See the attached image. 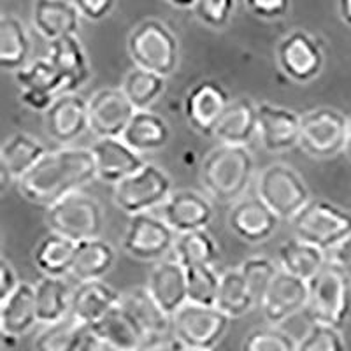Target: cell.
Masks as SVG:
<instances>
[{
    "label": "cell",
    "mask_w": 351,
    "mask_h": 351,
    "mask_svg": "<svg viewBox=\"0 0 351 351\" xmlns=\"http://www.w3.org/2000/svg\"><path fill=\"white\" fill-rule=\"evenodd\" d=\"M97 178L92 149L62 148L48 152L18 183V192L28 202L49 208Z\"/></svg>",
    "instance_id": "obj_1"
},
{
    "label": "cell",
    "mask_w": 351,
    "mask_h": 351,
    "mask_svg": "<svg viewBox=\"0 0 351 351\" xmlns=\"http://www.w3.org/2000/svg\"><path fill=\"white\" fill-rule=\"evenodd\" d=\"M255 174V158L247 146L219 144L204 156L200 181L218 202L236 204L243 199Z\"/></svg>",
    "instance_id": "obj_2"
},
{
    "label": "cell",
    "mask_w": 351,
    "mask_h": 351,
    "mask_svg": "<svg viewBox=\"0 0 351 351\" xmlns=\"http://www.w3.org/2000/svg\"><path fill=\"white\" fill-rule=\"evenodd\" d=\"M127 49L136 67L169 77L180 64V43L164 21L148 18L134 27Z\"/></svg>",
    "instance_id": "obj_3"
},
{
    "label": "cell",
    "mask_w": 351,
    "mask_h": 351,
    "mask_svg": "<svg viewBox=\"0 0 351 351\" xmlns=\"http://www.w3.org/2000/svg\"><path fill=\"white\" fill-rule=\"evenodd\" d=\"M291 227L295 237L328 253L351 236V213L325 199H315L291 219Z\"/></svg>",
    "instance_id": "obj_4"
},
{
    "label": "cell",
    "mask_w": 351,
    "mask_h": 351,
    "mask_svg": "<svg viewBox=\"0 0 351 351\" xmlns=\"http://www.w3.org/2000/svg\"><path fill=\"white\" fill-rule=\"evenodd\" d=\"M49 230L74 243L100 237L104 228V213L97 199L84 192H74L46 208Z\"/></svg>",
    "instance_id": "obj_5"
},
{
    "label": "cell",
    "mask_w": 351,
    "mask_h": 351,
    "mask_svg": "<svg viewBox=\"0 0 351 351\" xmlns=\"http://www.w3.org/2000/svg\"><path fill=\"white\" fill-rule=\"evenodd\" d=\"M230 318L216 306L186 302L172 316V339L184 350L213 351L227 334Z\"/></svg>",
    "instance_id": "obj_6"
},
{
    "label": "cell",
    "mask_w": 351,
    "mask_h": 351,
    "mask_svg": "<svg viewBox=\"0 0 351 351\" xmlns=\"http://www.w3.org/2000/svg\"><path fill=\"white\" fill-rule=\"evenodd\" d=\"M256 195L267 204L278 218L288 221L295 218L311 200L299 172L285 164H272L260 172Z\"/></svg>",
    "instance_id": "obj_7"
},
{
    "label": "cell",
    "mask_w": 351,
    "mask_h": 351,
    "mask_svg": "<svg viewBox=\"0 0 351 351\" xmlns=\"http://www.w3.org/2000/svg\"><path fill=\"white\" fill-rule=\"evenodd\" d=\"M171 195V178L164 169L153 164H146L136 174L116 183L112 190L116 208L128 216L148 213L149 209L162 206Z\"/></svg>",
    "instance_id": "obj_8"
},
{
    "label": "cell",
    "mask_w": 351,
    "mask_h": 351,
    "mask_svg": "<svg viewBox=\"0 0 351 351\" xmlns=\"http://www.w3.org/2000/svg\"><path fill=\"white\" fill-rule=\"evenodd\" d=\"M311 297L307 311L311 322L343 328L351 315V283L328 263L311 281Z\"/></svg>",
    "instance_id": "obj_9"
},
{
    "label": "cell",
    "mask_w": 351,
    "mask_h": 351,
    "mask_svg": "<svg viewBox=\"0 0 351 351\" xmlns=\"http://www.w3.org/2000/svg\"><path fill=\"white\" fill-rule=\"evenodd\" d=\"M348 116L332 108L307 111L300 120V144L307 155L325 160L344 153Z\"/></svg>",
    "instance_id": "obj_10"
},
{
    "label": "cell",
    "mask_w": 351,
    "mask_h": 351,
    "mask_svg": "<svg viewBox=\"0 0 351 351\" xmlns=\"http://www.w3.org/2000/svg\"><path fill=\"white\" fill-rule=\"evenodd\" d=\"M176 237L178 234L160 216L139 213L128 219L121 247L132 258L152 262L164 258L171 250H174Z\"/></svg>",
    "instance_id": "obj_11"
},
{
    "label": "cell",
    "mask_w": 351,
    "mask_h": 351,
    "mask_svg": "<svg viewBox=\"0 0 351 351\" xmlns=\"http://www.w3.org/2000/svg\"><path fill=\"white\" fill-rule=\"evenodd\" d=\"M276 60L287 77L295 83H309L319 76L325 53L319 40L306 30H291L276 48Z\"/></svg>",
    "instance_id": "obj_12"
},
{
    "label": "cell",
    "mask_w": 351,
    "mask_h": 351,
    "mask_svg": "<svg viewBox=\"0 0 351 351\" xmlns=\"http://www.w3.org/2000/svg\"><path fill=\"white\" fill-rule=\"evenodd\" d=\"M309 297H311V285L280 269L260 304L263 318L267 319L269 325L278 327L291 316L307 309Z\"/></svg>",
    "instance_id": "obj_13"
},
{
    "label": "cell",
    "mask_w": 351,
    "mask_h": 351,
    "mask_svg": "<svg viewBox=\"0 0 351 351\" xmlns=\"http://www.w3.org/2000/svg\"><path fill=\"white\" fill-rule=\"evenodd\" d=\"M134 114L136 108L125 97L121 88H102L88 100L90 130L99 139L123 136Z\"/></svg>",
    "instance_id": "obj_14"
},
{
    "label": "cell",
    "mask_w": 351,
    "mask_h": 351,
    "mask_svg": "<svg viewBox=\"0 0 351 351\" xmlns=\"http://www.w3.org/2000/svg\"><path fill=\"white\" fill-rule=\"evenodd\" d=\"M228 104H230V97L218 81H200L186 93L184 116L197 134L213 136Z\"/></svg>",
    "instance_id": "obj_15"
},
{
    "label": "cell",
    "mask_w": 351,
    "mask_h": 351,
    "mask_svg": "<svg viewBox=\"0 0 351 351\" xmlns=\"http://www.w3.org/2000/svg\"><path fill=\"white\" fill-rule=\"evenodd\" d=\"M44 127L58 144H71L90 130L88 100L77 93H60L44 112Z\"/></svg>",
    "instance_id": "obj_16"
},
{
    "label": "cell",
    "mask_w": 351,
    "mask_h": 351,
    "mask_svg": "<svg viewBox=\"0 0 351 351\" xmlns=\"http://www.w3.org/2000/svg\"><path fill=\"white\" fill-rule=\"evenodd\" d=\"M302 116L271 102L258 104V139L269 153H283L300 144Z\"/></svg>",
    "instance_id": "obj_17"
},
{
    "label": "cell",
    "mask_w": 351,
    "mask_h": 351,
    "mask_svg": "<svg viewBox=\"0 0 351 351\" xmlns=\"http://www.w3.org/2000/svg\"><path fill=\"white\" fill-rule=\"evenodd\" d=\"M215 209L202 193L195 190H178L160 206V218L176 232L184 234L204 230L211 223Z\"/></svg>",
    "instance_id": "obj_18"
},
{
    "label": "cell",
    "mask_w": 351,
    "mask_h": 351,
    "mask_svg": "<svg viewBox=\"0 0 351 351\" xmlns=\"http://www.w3.org/2000/svg\"><path fill=\"white\" fill-rule=\"evenodd\" d=\"M280 218L271 211L258 195L243 197L232 206L228 213V227L239 239L258 244L272 237Z\"/></svg>",
    "instance_id": "obj_19"
},
{
    "label": "cell",
    "mask_w": 351,
    "mask_h": 351,
    "mask_svg": "<svg viewBox=\"0 0 351 351\" xmlns=\"http://www.w3.org/2000/svg\"><path fill=\"white\" fill-rule=\"evenodd\" d=\"M90 149L95 160L97 178L106 183H120L146 165L143 155L134 152L121 137L97 139Z\"/></svg>",
    "instance_id": "obj_20"
},
{
    "label": "cell",
    "mask_w": 351,
    "mask_h": 351,
    "mask_svg": "<svg viewBox=\"0 0 351 351\" xmlns=\"http://www.w3.org/2000/svg\"><path fill=\"white\" fill-rule=\"evenodd\" d=\"M90 328L108 351H144L152 346L148 335L121 304L112 307L104 318Z\"/></svg>",
    "instance_id": "obj_21"
},
{
    "label": "cell",
    "mask_w": 351,
    "mask_h": 351,
    "mask_svg": "<svg viewBox=\"0 0 351 351\" xmlns=\"http://www.w3.org/2000/svg\"><path fill=\"white\" fill-rule=\"evenodd\" d=\"M146 290L172 318L188 302L186 269L176 258L162 260L149 272Z\"/></svg>",
    "instance_id": "obj_22"
},
{
    "label": "cell",
    "mask_w": 351,
    "mask_h": 351,
    "mask_svg": "<svg viewBox=\"0 0 351 351\" xmlns=\"http://www.w3.org/2000/svg\"><path fill=\"white\" fill-rule=\"evenodd\" d=\"M121 302V293L102 280L83 281L72 290L71 316L84 327H93L112 307Z\"/></svg>",
    "instance_id": "obj_23"
},
{
    "label": "cell",
    "mask_w": 351,
    "mask_h": 351,
    "mask_svg": "<svg viewBox=\"0 0 351 351\" xmlns=\"http://www.w3.org/2000/svg\"><path fill=\"white\" fill-rule=\"evenodd\" d=\"M48 58L64 77V93H77V88L86 84L92 76L86 51L77 36H67L49 43Z\"/></svg>",
    "instance_id": "obj_24"
},
{
    "label": "cell",
    "mask_w": 351,
    "mask_h": 351,
    "mask_svg": "<svg viewBox=\"0 0 351 351\" xmlns=\"http://www.w3.org/2000/svg\"><path fill=\"white\" fill-rule=\"evenodd\" d=\"M255 134H258V106L247 97H237L230 100L213 136L219 144L247 146Z\"/></svg>",
    "instance_id": "obj_25"
},
{
    "label": "cell",
    "mask_w": 351,
    "mask_h": 351,
    "mask_svg": "<svg viewBox=\"0 0 351 351\" xmlns=\"http://www.w3.org/2000/svg\"><path fill=\"white\" fill-rule=\"evenodd\" d=\"M32 23L44 39L53 43L62 37L77 36L81 14L72 0H36Z\"/></svg>",
    "instance_id": "obj_26"
},
{
    "label": "cell",
    "mask_w": 351,
    "mask_h": 351,
    "mask_svg": "<svg viewBox=\"0 0 351 351\" xmlns=\"http://www.w3.org/2000/svg\"><path fill=\"white\" fill-rule=\"evenodd\" d=\"M39 324L36 306V288L21 281L8 299L0 300V330L2 337L18 339Z\"/></svg>",
    "instance_id": "obj_27"
},
{
    "label": "cell",
    "mask_w": 351,
    "mask_h": 351,
    "mask_svg": "<svg viewBox=\"0 0 351 351\" xmlns=\"http://www.w3.org/2000/svg\"><path fill=\"white\" fill-rule=\"evenodd\" d=\"M120 304L134 316L144 334L148 335L149 344L160 343L165 334L172 330V318L149 295L146 287H137L121 293Z\"/></svg>",
    "instance_id": "obj_28"
},
{
    "label": "cell",
    "mask_w": 351,
    "mask_h": 351,
    "mask_svg": "<svg viewBox=\"0 0 351 351\" xmlns=\"http://www.w3.org/2000/svg\"><path fill=\"white\" fill-rule=\"evenodd\" d=\"M278 262L281 265V271L311 283L328 265V256L322 247L293 237V239L285 241L280 246Z\"/></svg>",
    "instance_id": "obj_29"
},
{
    "label": "cell",
    "mask_w": 351,
    "mask_h": 351,
    "mask_svg": "<svg viewBox=\"0 0 351 351\" xmlns=\"http://www.w3.org/2000/svg\"><path fill=\"white\" fill-rule=\"evenodd\" d=\"M116 262L114 247L108 241L93 237L76 244V253L72 260L71 276L77 283L102 280Z\"/></svg>",
    "instance_id": "obj_30"
},
{
    "label": "cell",
    "mask_w": 351,
    "mask_h": 351,
    "mask_svg": "<svg viewBox=\"0 0 351 351\" xmlns=\"http://www.w3.org/2000/svg\"><path fill=\"white\" fill-rule=\"evenodd\" d=\"M171 137V128L167 121L158 116L156 112L149 111H136L132 116L130 123L125 128L121 139L137 153H152L158 152L169 143Z\"/></svg>",
    "instance_id": "obj_31"
},
{
    "label": "cell",
    "mask_w": 351,
    "mask_h": 351,
    "mask_svg": "<svg viewBox=\"0 0 351 351\" xmlns=\"http://www.w3.org/2000/svg\"><path fill=\"white\" fill-rule=\"evenodd\" d=\"M39 324L51 325L71 315L72 291L64 278L44 276L34 285Z\"/></svg>",
    "instance_id": "obj_32"
},
{
    "label": "cell",
    "mask_w": 351,
    "mask_h": 351,
    "mask_svg": "<svg viewBox=\"0 0 351 351\" xmlns=\"http://www.w3.org/2000/svg\"><path fill=\"white\" fill-rule=\"evenodd\" d=\"M30 36L23 21L14 14H2L0 18V67L4 71H20L28 64Z\"/></svg>",
    "instance_id": "obj_33"
},
{
    "label": "cell",
    "mask_w": 351,
    "mask_h": 351,
    "mask_svg": "<svg viewBox=\"0 0 351 351\" xmlns=\"http://www.w3.org/2000/svg\"><path fill=\"white\" fill-rule=\"evenodd\" d=\"M43 144L28 134H14L0 148V167L12 176V180L20 181L25 174L32 171L39 160L46 155Z\"/></svg>",
    "instance_id": "obj_34"
},
{
    "label": "cell",
    "mask_w": 351,
    "mask_h": 351,
    "mask_svg": "<svg viewBox=\"0 0 351 351\" xmlns=\"http://www.w3.org/2000/svg\"><path fill=\"white\" fill-rule=\"evenodd\" d=\"M76 244L77 243L60 236V234L49 232L48 236H44L37 243L36 250H34L36 267L44 276H53V278H64L65 274H71Z\"/></svg>",
    "instance_id": "obj_35"
},
{
    "label": "cell",
    "mask_w": 351,
    "mask_h": 351,
    "mask_svg": "<svg viewBox=\"0 0 351 351\" xmlns=\"http://www.w3.org/2000/svg\"><path fill=\"white\" fill-rule=\"evenodd\" d=\"M255 306L256 302L253 299V293L247 288L239 267L225 271L221 274L218 299H216V307L219 311L225 313L230 319H236L252 311Z\"/></svg>",
    "instance_id": "obj_36"
},
{
    "label": "cell",
    "mask_w": 351,
    "mask_h": 351,
    "mask_svg": "<svg viewBox=\"0 0 351 351\" xmlns=\"http://www.w3.org/2000/svg\"><path fill=\"white\" fill-rule=\"evenodd\" d=\"M121 92L125 93L136 111H146L152 108L165 92V77L146 69L134 67L125 74L121 83Z\"/></svg>",
    "instance_id": "obj_37"
},
{
    "label": "cell",
    "mask_w": 351,
    "mask_h": 351,
    "mask_svg": "<svg viewBox=\"0 0 351 351\" xmlns=\"http://www.w3.org/2000/svg\"><path fill=\"white\" fill-rule=\"evenodd\" d=\"M218 244L206 228L204 230L184 232V234H178V237H176L174 258L184 269L199 267V265H213L218 260Z\"/></svg>",
    "instance_id": "obj_38"
},
{
    "label": "cell",
    "mask_w": 351,
    "mask_h": 351,
    "mask_svg": "<svg viewBox=\"0 0 351 351\" xmlns=\"http://www.w3.org/2000/svg\"><path fill=\"white\" fill-rule=\"evenodd\" d=\"M88 327L71 315L62 322L44 325L37 334L34 351H77Z\"/></svg>",
    "instance_id": "obj_39"
},
{
    "label": "cell",
    "mask_w": 351,
    "mask_h": 351,
    "mask_svg": "<svg viewBox=\"0 0 351 351\" xmlns=\"http://www.w3.org/2000/svg\"><path fill=\"white\" fill-rule=\"evenodd\" d=\"M20 90H37L51 95L64 93V77L56 71L49 58H36L14 74Z\"/></svg>",
    "instance_id": "obj_40"
},
{
    "label": "cell",
    "mask_w": 351,
    "mask_h": 351,
    "mask_svg": "<svg viewBox=\"0 0 351 351\" xmlns=\"http://www.w3.org/2000/svg\"><path fill=\"white\" fill-rule=\"evenodd\" d=\"M221 274L213 265H199L186 269L188 302L200 306H216Z\"/></svg>",
    "instance_id": "obj_41"
},
{
    "label": "cell",
    "mask_w": 351,
    "mask_h": 351,
    "mask_svg": "<svg viewBox=\"0 0 351 351\" xmlns=\"http://www.w3.org/2000/svg\"><path fill=\"white\" fill-rule=\"evenodd\" d=\"M239 271L243 272L256 306H260L280 269L276 267V263L267 256H252L241 263Z\"/></svg>",
    "instance_id": "obj_42"
},
{
    "label": "cell",
    "mask_w": 351,
    "mask_h": 351,
    "mask_svg": "<svg viewBox=\"0 0 351 351\" xmlns=\"http://www.w3.org/2000/svg\"><path fill=\"white\" fill-rule=\"evenodd\" d=\"M297 351H348L341 328L311 322L302 339L297 341Z\"/></svg>",
    "instance_id": "obj_43"
},
{
    "label": "cell",
    "mask_w": 351,
    "mask_h": 351,
    "mask_svg": "<svg viewBox=\"0 0 351 351\" xmlns=\"http://www.w3.org/2000/svg\"><path fill=\"white\" fill-rule=\"evenodd\" d=\"M241 351H297V341L288 332L271 325L250 332Z\"/></svg>",
    "instance_id": "obj_44"
},
{
    "label": "cell",
    "mask_w": 351,
    "mask_h": 351,
    "mask_svg": "<svg viewBox=\"0 0 351 351\" xmlns=\"http://www.w3.org/2000/svg\"><path fill=\"white\" fill-rule=\"evenodd\" d=\"M192 11L202 25L221 30L230 23L236 12V0H197Z\"/></svg>",
    "instance_id": "obj_45"
},
{
    "label": "cell",
    "mask_w": 351,
    "mask_h": 351,
    "mask_svg": "<svg viewBox=\"0 0 351 351\" xmlns=\"http://www.w3.org/2000/svg\"><path fill=\"white\" fill-rule=\"evenodd\" d=\"M244 4L256 18L274 21L287 16L291 0H244Z\"/></svg>",
    "instance_id": "obj_46"
},
{
    "label": "cell",
    "mask_w": 351,
    "mask_h": 351,
    "mask_svg": "<svg viewBox=\"0 0 351 351\" xmlns=\"http://www.w3.org/2000/svg\"><path fill=\"white\" fill-rule=\"evenodd\" d=\"M116 0H72L81 18L88 21H100L111 14Z\"/></svg>",
    "instance_id": "obj_47"
},
{
    "label": "cell",
    "mask_w": 351,
    "mask_h": 351,
    "mask_svg": "<svg viewBox=\"0 0 351 351\" xmlns=\"http://www.w3.org/2000/svg\"><path fill=\"white\" fill-rule=\"evenodd\" d=\"M328 263L334 265L351 283V236L332 250L330 256H328Z\"/></svg>",
    "instance_id": "obj_48"
},
{
    "label": "cell",
    "mask_w": 351,
    "mask_h": 351,
    "mask_svg": "<svg viewBox=\"0 0 351 351\" xmlns=\"http://www.w3.org/2000/svg\"><path fill=\"white\" fill-rule=\"evenodd\" d=\"M58 95H51V93L46 92H37V90H20V102L23 106H27L28 109L32 111H43L46 112L53 106L55 99Z\"/></svg>",
    "instance_id": "obj_49"
},
{
    "label": "cell",
    "mask_w": 351,
    "mask_h": 351,
    "mask_svg": "<svg viewBox=\"0 0 351 351\" xmlns=\"http://www.w3.org/2000/svg\"><path fill=\"white\" fill-rule=\"evenodd\" d=\"M21 281L18 280L16 271L12 269L11 263L8 262L5 256L0 258V300L8 299L12 291L20 287Z\"/></svg>",
    "instance_id": "obj_50"
},
{
    "label": "cell",
    "mask_w": 351,
    "mask_h": 351,
    "mask_svg": "<svg viewBox=\"0 0 351 351\" xmlns=\"http://www.w3.org/2000/svg\"><path fill=\"white\" fill-rule=\"evenodd\" d=\"M77 351H108V348H106L104 344H102V341L93 334L92 328H88L83 341H81L80 348H77Z\"/></svg>",
    "instance_id": "obj_51"
},
{
    "label": "cell",
    "mask_w": 351,
    "mask_h": 351,
    "mask_svg": "<svg viewBox=\"0 0 351 351\" xmlns=\"http://www.w3.org/2000/svg\"><path fill=\"white\" fill-rule=\"evenodd\" d=\"M144 351H184V348L181 346L178 341L172 339V341H160V343L148 346Z\"/></svg>",
    "instance_id": "obj_52"
},
{
    "label": "cell",
    "mask_w": 351,
    "mask_h": 351,
    "mask_svg": "<svg viewBox=\"0 0 351 351\" xmlns=\"http://www.w3.org/2000/svg\"><path fill=\"white\" fill-rule=\"evenodd\" d=\"M337 8H339V16L348 27H351V0H339L337 2Z\"/></svg>",
    "instance_id": "obj_53"
},
{
    "label": "cell",
    "mask_w": 351,
    "mask_h": 351,
    "mask_svg": "<svg viewBox=\"0 0 351 351\" xmlns=\"http://www.w3.org/2000/svg\"><path fill=\"white\" fill-rule=\"evenodd\" d=\"M165 2L178 9H193V5L197 4V0H165Z\"/></svg>",
    "instance_id": "obj_54"
},
{
    "label": "cell",
    "mask_w": 351,
    "mask_h": 351,
    "mask_svg": "<svg viewBox=\"0 0 351 351\" xmlns=\"http://www.w3.org/2000/svg\"><path fill=\"white\" fill-rule=\"evenodd\" d=\"M344 155L348 160H351V116H348V137L346 146H344Z\"/></svg>",
    "instance_id": "obj_55"
},
{
    "label": "cell",
    "mask_w": 351,
    "mask_h": 351,
    "mask_svg": "<svg viewBox=\"0 0 351 351\" xmlns=\"http://www.w3.org/2000/svg\"><path fill=\"white\" fill-rule=\"evenodd\" d=\"M184 351H199V350H184Z\"/></svg>",
    "instance_id": "obj_56"
}]
</instances>
